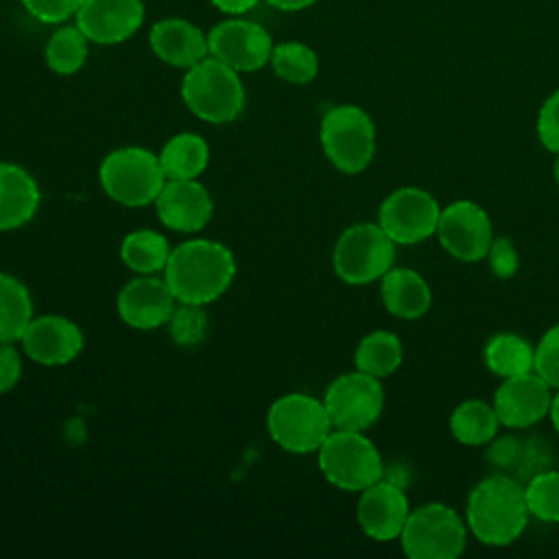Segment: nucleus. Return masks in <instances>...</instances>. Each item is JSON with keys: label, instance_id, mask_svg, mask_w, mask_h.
I'll return each instance as SVG.
<instances>
[{"label": "nucleus", "instance_id": "obj_1", "mask_svg": "<svg viewBox=\"0 0 559 559\" xmlns=\"http://www.w3.org/2000/svg\"><path fill=\"white\" fill-rule=\"evenodd\" d=\"M528 518L524 483L511 474L493 472L478 480L467 496L465 524L483 546H511L526 531Z\"/></svg>", "mask_w": 559, "mask_h": 559}, {"label": "nucleus", "instance_id": "obj_2", "mask_svg": "<svg viewBox=\"0 0 559 559\" xmlns=\"http://www.w3.org/2000/svg\"><path fill=\"white\" fill-rule=\"evenodd\" d=\"M236 275L234 253L218 240L194 238L170 249L164 280L181 304L205 306L218 299Z\"/></svg>", "mask_w": 559, "mask_h": 559}, {"label": "nucleus", "instance_id": "obj_3", "mask_svg": "<svg viewBox=\"0 0 559 559\" xmlns=\"http://www.w3.org/2000/svg\"><path fill=\"white\" fill-rule=\"evenodd\" d=\"M183 105L203 122L227 124L245 109L240 72L207 55L186 70L181 79Z\"/></svg>", "mask_w": 559, "mask_h": 559}, {"label": "nucleus", "instance_id": "obj_4", "mask_svg": "<svg viewBox=\"0 0 559 559\" xmlns=\"http://www.w3.org/2000/svg\"><path fill=\"white\" fill-rule=\"evenodd\" d=\"M323 478L341 491L360 493L384 476V463L376 443L358 430H332L317 450Z\"/></svg>", "mask_w": 559, "mask_h": 559}, {"label": "nucleus", "instance_id": "obj_5", "mask_svg": "<svg viewBox=\"0 0 559 559\" xmlns=\"http://www.w3.org/2000/svg\"><path fill=\"white\" fill-rule=\"evenodd\" d=\"M319 140L328 162L345 175L362 173L376 155V124L358 105L330 107L321 118Z\"/></svg>", "mask_w": 559, "mask_h": 559}, {"label": "nucleus", "instance_id": "obj_6", "mask_svg": "<svg viewBox=\"0 0 559 559\" xmlns=\"http://www.w3.org/2000/svg\"><path fill=\"white\" fill-rule=\"evenodd\" d=\"M98 181L109 199L127 207L155 203L166 183L159 157L142 146H122L107 153L98 166Z\"/></svg>", "mask_w": 559, "mask_h": 559}, {"label": "nucleus", "instance_id": "obj_7", "mask_svg": "<svg viewBox=\"0 0 559 559\" xmlns=\"http://www.w3.org/2000/svg\"><path fill=\"white\" fill-rule=\"evenodd\" d=\"M467 524L450 504L426 502L411 509L400 533L408 559H456L467 544Z\"/></svg>", "mask_w": 559, "mask_h": 559}, {"label": "nucleus", "instance_id": "obj_8", "mask_svg": "<svg viewBox=\"0 0 559 559\" xmlns=\"http://www.w3.org/2000/svg\"><path fill=\"white\" fill-rule=\"evenodd\" d=\"M269 437L293 454H310L334 430L323 400L308 393H286L266 413Z\"/></svg>", "mask_w": 559, "mask_h": 559}, {"label": "nucleus", "instance_id": "obj_9", "mask_svg": "<svg viewBox=\"0 0 559 559\" xmlns=\"http://www.w3.org/2000/svg\"><path fill=\"white\" fill-rule=\"evenodd\" d=\"M395 242L378 223H354L336 240L332 266L352 286L380 282L395 262Z\"/></svg>", "mask_w": 559, "mask_h": 559}, {"label": "nucleus", "instance_id": "obj_10", "mask_svg": "<svg viewBox=\"0 0 559 559\" xmlns=\"http://www.w3.org/2000/svg\"><path fill=\"white\" fill-rule=\"evenodd\" d=\"M323 404L332 428L365 432L382 415L384 389L378 378L354 369L336 376L328 384Z\"/></svg>", "mask_w": 559, "mask_h": 559}, {"label": "nucleus", "instance_id": "obj_11", "mask_svg": "<svg viewBox=\"0 0 559 559\" xmlns=\"http://www.w3.org/2000/svg\"><path fill=\"white\" fill-rule=\"evenodd\" d=\"M441 205L424 188L393 190L378 207V225L395 245H419L437 234Z\"/></svg>", "mask_w": 559, "mask_h": 559}, {"label": "nucleus", "instance_id": "obj_12", "mask_svg": "<svg viewBox=\"0 0 559 559\" xmlns=\"http://www.w3.org/2000/svg\"><path fill=\"white\" fill-rule=\"evenodd\" d=\"M435 236L443 251L454 260L480 262L493 240V225L483 205L469 199H459L441 207Z\"/></svg>", "mask_w": 559, "mask_h": 559}, {"label": "nucleus", "instance_id": "obj_13", "mask_svg": "<svg viewBox=\"0 0 559 559\" xmlns=\"http://www.w3.org/2000/svg\"><path fill=\"white\" fill-rule=\"evenodd\" d=\"M273 46L271 33L242 15L227 17L207 31L210 55L240 74L264 68L271 61Z\"/></svg>", "mask_w": 559, "mask_h": 559}, {"label": "nucleus", "instance_id": "obj_14", "mask_svg": "<svg viewBox=\"0 0 559 559\" xmlns=\"http://www.w3.org/2000/svg\"><path fill=\"white\" fill-rule=\"evenodd\" d=\"M552 402V386L535 371L502 378L493 393V411L500 426L511 430H522L539 424Z\"/></svg>", "mask_w": 559, "mask_h": 559}, {"label": "nucleus", "instance_id": "obj_15", "mask_svg": "<svg viewBox=\"0 0 559 559\" xmlns=\"http://www.w3.org/2000/svg\"><path fill=\"white\" fill-rule=\"evenodd\" d=\"M74 24L98 46H116L133 37L144 24L142 0H83L74 13Z\"/></svg>", "mask_w": 559, "mask_h": 559}, {"label": "nucleus", "instance_id": "obj_16", "mask_svg": "<svg viewBox=\"0 0 559 559\" xmlns=\"http://www.w3.org/2000/svg\"><path fill=\"white\" fill-rule=\"evenodd\" d=\"M408 513L411 504L402 485L384 476L360 491L356 507V518L362 533L376 542L400 539Z\"/></svg>", "mask_w": 559, "mask_h": 559}, {"label": "nucleus", "instance_id": "obj_17", "mask_svg": "<svg viewBox=\"0 0 559 559\" xmlns=\"http://www.w3.org/2000/svg\"><path fill=\"white\" fill-rule=\"evenodd\" d=\"M22 352L44 367H61L72 362L83 349L81 328L61 314L33 317L22 338Z\"/></svg>", "mask_w": 559, "mask_h": 559}, {"label": "nucleus", "instance_id": "obj_18", "mask_svg": "<svg viewBox=\"0 0 559 559\" xmlns=\"http://www.w3.org/2000/svg\"><path fill=\"white\" fill-rule=\"evenodd\" d=\"M155 212L164 227L173 231H201L214 212V201L197 179H166L155 199Z\"/></svg>", "mask_w": 559, "mask_h": 559}, {"label": "nucleus", "instance_id": "obj_19", "mask_svg": "<svg viewBox=\"0 0 559 559\" xmlns=\"http://www.w3.org/2000/svg\"><path fill=\"white\" fill-rule=\"evenodd\" d=\"M177 299L166 280L155 275H138L127 282L116 299L120 319L135 330H157L168 323Z\"/></svg>", "mask_w": 559, "mask_h": 559}, {"label": "nucleus", "instance_id": "obj_20", "mask_svg": "<svg viewBox=\"0 0 559 559\" xmlns=\"http://www.w3.org/2000/svg\"><path fill=\"white\" fill-rule=\"evenodd\" d=\"M148 46L159 61L181 70L192 68L210 55L207 33L183 17H162L153 22Z\"/></svg>", "mask_w": 559, "mask_h": 559}, {"label": "nucleus", "instance_id": "obj_21", "mask_svg": "<svg viewBox=\"0 0 559 559\" xmlns=\"http://www.w3.org/2000/svg\"><path fill=\"white\" fill-rule=\"evenodd\" d=\"M380 297L386 312L402 321L421 319L432 304V293L424 275L404 266H391L380 277Z\"/></svg>", "mask_w": 559, "mask_h": 559}, {"label": "nucleus", "instance_id": "obj_22", "mask_svg": "<svg viewBox=\"0 0 559 559\" xmlns=\"http://www.w3.org/2000/svg\"><path fill=\"white\" fill-rule=\"evenodd\" d=\"M41 201V192L33 175L17 166L0 162V231L26 225Z\"/></svg>", "mask_w": 559, "mask_h": 559}, {"label": "nucleus", "instance_id": "obj_23", "mask_svg": "<svg viewBox=\"0 0 559 559\" xmlns=\"http://www.w3.org/2000/svg\"><path fill=\"white\" fill-rule=\"evenodd\" d=\"M159 164L166 179H197L210 162V146L199 133H177L159 151Z\"/></svg>", "mask_w": 559, "mask_h": 559}, {"label": "nucleus", "instance_id": "obj_24", "mask_svg": "<svg viewBox=\"0 0 559 559\" xmlns=\"http://www.w3.org/2000/svg\"><path fill=\"white\" fill-rule=\"evenodd\" d=\"M483 360L491 373L511 378L533 371L535 347L518 332H496L483 347Z\"/></svg>", "mask_w": 559, "mask_h": 559}, {"label": "nucleus", "instance_id": "obj_25", "mask_svg": "<svg viewBox=\"0 0 559 559\" xmlns=\"http://www.w3.org/2000/svg\"><path fill=\"white\" fill-rule=\"evenodd\" d=\"M500 428V419L491 402L480 397L463 400L450 415V432L463 445H487Z\"/></svg>", "mask_w": 559, "mask_h": 559}, {"label": "nucleus", "instance_id": "obj_26", "mask_svg": "<svg viewBox=\"0 0 559 559\" xmlns=\"http://www.w3.org/2000/svg\"><path fill=\"white\" fill-rule=\"evenodd\" d=\"M402 360H404L402 341L397 334L389 330H373L365 334L354 352L356 369L378 380L395 373L402 367Z\"/></svg>", "mask_w": 559, "mask_h": 559}, {"label": "nucleus", "instance_id": "obj_27", "mask_svg": "<svg viewBox=\"0 0 559 559\" xmlns=\"http://www.w3.org/2000/svg\"><path fill=\"white\" fill-rule=\"evenodd\" d=\"M33 319V299L28 288L13 275L0 271V343L22 338Z\"/></svg>", "mask_w": 559, "mask_h": 559}, {"label": "nucleus", "instance_id": "obj_28", "mask_svg": "<svg viewBox=\"0 0 559 559\" xmlns=\"http://www.w3.org/2000/svg\"><path fill=\"white\" fill-rule=\"evenodd\" d=\"M168 255L170 245L166 236L155 229L129 231L120 242L122 262L140 275H155L157 271H164Z\"/></svg>", "mask_w": 559, "mask_h": 559}, {"label": "nucleus", "instance_id": "obj_29", "mask_svg": "<svg viewBox=\"0 0 559 559\" xmlns=\"http://www.w3.org/2000/svg\"><path fill=\"white\" fill-rule=\"evenodd\" d=\"M87 52H90V39L79 31V26L63 24V26H57L48 37L44 48V59L55 74L70 76L85 66Z\"/></svg>", "mask_w": 559, "mask_h": 559}, {"label": "nucleus", "instance_id": "obj_30", "mask_svg": "<svg viewBox=\"0 0 559 559\" xmlns=\"http://www.w3.org/2000/svg\"><path fill=\"white\" fill-rule=\"evenodd\" d=\"M269 63L277 79L293 85H306L319 74V57L304 41L275 44Z\"/></svg>", "mask_w": 559, "mask_h": 559}, {"label": "nucleus", "instance_id": "obj_31", "mask_svg": "<svg viewBox=\"0 0 559 559\" xmlns=\"http://www.w3.org/2000/svg\"><path fill=\"white\" fill-rule=\"evenodd\" d=\"M524 498L531 518L559 524V469H542L524 483Z\"/></svg>", "mask_w": 559, "mask_h": 559}, {"label": "nucleus", "instance_id": "obj_32", "mask_svg": "<svg viewBox=\"0 0 559 559\" xmlns=\"http://www.w3.org/2000/svg\"><path fill=\"white\" fill-rule=\"evenodd\" d=\"M175 306L170 319H168V334L175 345L179 347H194L205 338L207 332V317L203 312V306L197 304H181Z\"/></svg>", "mask_w": 559, "mask_h": 559}, {"label": "nucleus", "instance_id": "obj_33", "mask_svg": "<svg viewBox=\"0 0 559 559\" xmlns=\"http://www.w3.org/2000/svg\"><path fill=\"white\" fill-rule=\"evenodd\" d=\"M533 371L542 376L552 391H559V323L550 325L535 345Z\"/></svg>", "mask_w": 559, "mask_h": 559}, {"label": "nucleus", "instance_id": "obj_34", "mask_svg": "<svg viewBox=\"0 0 559 559\" xmlns=\"http://www.w3.org/2000/svg\"><path fill=\"white\" fill-rule=\"evenodd\" d=\"M537 138L542 146L555 155H559V90L546 96L537 111Z\"/></svg>", "mask_w": 559, "mask_h": 559}, {"label": "nucleus", "instance_id": "obj_35", "mask_svg": "<svg viewBox=\"0 0 559 559\" xmlns=\"http://www.w3.org/2000/svg\"><path fill=\"white\" fill-rule=\"evenodd\" d=\"M485 260L489 262L491 273L500 280H511L520 266L518 247L509 236H493Z\"/></svg>", "mask_w": 559, "mask_h": 559}, {"label": "nucleus", "instance_id": "obj_36", "mask_svg": "<svg viewBox=\"0 0 559 559\" xmlns=\"http://www.w3.org/2000/svg\"><path fill=\"white\" fill-rule=\"evenodd\" d=\"M83 0H20L28 15L41 24H63L79 11Z\"/></svg>", "mask_w": 559, "mask_h": 559}, {"label": "nucleus", "instance_id": "obj_37", "mask_svg": "<svg viewBox=\"0 0 559 559\" xmlns=\"http://www.w3.org/2000/svg\"><path fill=\"white\" fill-rule=\"evenodd\" d=\"M22 376V354L13 343H0V393L11 391Z\"/></svg>", "mask_w": 559, "mask_h": 559}, {"label": "nucleus", "instance_id": "obj_38", "mask_svg": "<svg viewBox=\"0 0 559 559\" xmlns=\"http://www.w3.org/2000/svg\"><path fill=\"white\" fill-rule=\"evenodd\" d=\"M214 9H218L221 13L236 17V15H245L249 13L253 7H258L260 0H210Z\"/></svg>", "mask_w": 559, "mask_h": 559}, {"label": "nucleus", "instance_id": "obj_39", "mask_svg": "<svg viewBox=\"0 0 559 559\" xmlns=\"http://www.w3.org/2000/svg\"><path fill=\"white\" fill-rule=\"evenodd\" d=\"M266 4H271L273 9L277 11H288V13H295V11H304L308 7H312L317 0H264Z\"/></svg>", "mask_w": 559, "mask_h": 559}, {"label": "nucleus", "instance_id": "obj_40", "mask_svg": "<svg viewBox=\"0 0 559 559\" xmlns=\"http://www.w3.org/2000/svg\"><path fill=\"white\" fill-rule=\"evenodd\" d=\"M548 417H550V421H552V428H555L557 435H559V391L552 393V402H550Z\"/></svg>", "mask_w": 559, "mask_h": 559}, {"label": "nucleus", "instance_id": "obj_41", "mask_svg": "<svg viewBox=\"0 0 559 559\" xmlns=\"http://www.w3.org/2000/svg\"><path fill=\"white\" fill-rule=\"evenodd\" d=\"M552 177H555V181L559 186V155H555V162H552Z\"/></svg>", "mask_w": 559, "mask_h": 559}]
</instances>
